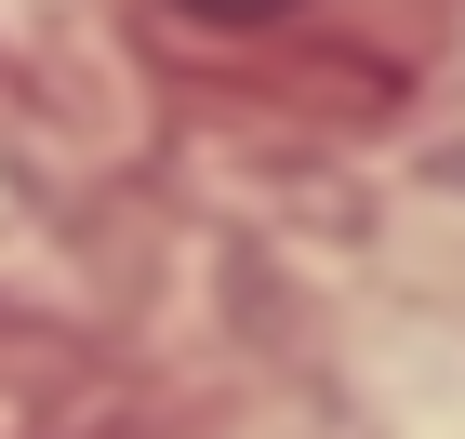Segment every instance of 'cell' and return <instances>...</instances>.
Masks as SVG:
<instances>
[{
  "label": "cell",
  "mask_w": 465,
  "mask_h": 439,
  "mask_svg": "<svg viewBox=\"0 0 465 439\" xmlns=\"http://www.w3.org/2000/svg\"><path fill=\"white\" fill-rule=\"evenodd\" d=\"M452 0H146L186 80L292 120H386Z\"/></svg>",
  "instance_id": "cell-1"
}]
</instances>
